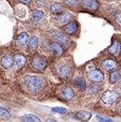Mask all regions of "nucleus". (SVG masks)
Instances as JSON below:
<instances>
[{
	"mask_svg": "<svg viewBox=\"0 0 121 122\" xmlns=\"http://www.w3.org/2000/svg\"><path fill=\"white\" fill-rule=\"evenodd\" d=\"M26 58L23 56V55H15L14 59H13V62L16 66L18 67H22L23 65H25L26 63Z\"/></svg>",
	"mask_w": 121,
	"mask_h": 122,
	"instance_id": "obj_18",
	"label": "nucleus"
},
{
	"mask_svg": "<svg viewBox=\"0 0 121 122\" xmlns=\"http://www.w3.org/2000/svg\"><path fill=\"white\" fill-rule=\"evenodd\" d=\"M19 2H22V3H24V4H29L31 2V0H18Z\"/></svg>",
	"mask_w": 121,
	"mask_h": 122,
	"instance_id": "obj_30",
	"label": "nucleus"
},
{
	"mask_svg": "<svg viewBox=\"0 0 121 122\" xmlns=\"http://www.w3.org/2000/svg\"><path fill=\"white\" fill-rule=\"evenodd\" d=\"M0 117L4 118V119H10V115L8 110L0 107Z\"/></svg>",
	"mask_w": 121,
	"mask_h": 122,
	"instance_id": "obj_24",
	"label": "nucleus"
},
{
	"mask_svg": "<svg viewBox=\"0 0 121 122\" xmlns=\"http://www.w3.org/2000/svg\"><path fill=\"white\" fill-rule=\"evenodd\" d=\"M117 113H118V114L121 116V105L118 107V108H117Z\"/></svg>",
	"mask_w": 121,
	"mask_h": 122,
	"instance_id": "obj_31",
	"label": "nucleus"
},
{
	"mask_svg": "<svg viewBox=\"0 0 121 122\" xmlns=\"http://www.w3.org/2000/svg\"><path fill=\"white\" fill-rule=\"evenodd\" d=\"M120 78V73L118 71H114L110 75V83H116Z\"/></svg>",
	"mask_w": 121,
	"mask_h": 122,
	"instance_id": "obj_23",
	"label": "nucleus"
},
{
	"mask_svg": "<svg viewBox=\"0 0 121 122\" xmlns=\"http://www.w3.org/2000/svg\"><path fill=\"white\" fill-rule=\"evenodd\" d=\"M49 51L55 56H60L63 53V47L58 42L57 43H52V44L49 45Z\"/></svg>",
	"mask_w": 121,
	"mask_h": 122,
	"instance_id": "obj_7",
	"label": "nucleus"
},
{
	"mask_svg": "<svg viewBox=\"0 0 121 122\" xmlns=\"http://www.w3.org/2000/svg\"><path fill=\"white\" fill-rule=\"evenodd\" d=\"M51 111L53 113H56V114H59V115H65L67 113V110L63 107H54L51 109Z\"/></svg>",
	"mask_w": 121,
	"mask_h": 122,
	"instance_id": "obj_25",
	"label": "nucleus"
},
{
	"mask_svg": "<svg viewBox=\"0 0 121 122\" xmlns=\"http://www.w3.org/2000/svg\"><path fill=\"white\" fill-rule=\"evenodd\" d=\"M62 30L67 34H74V33H76V31L78 30V25L75 21H73V22H70L67 25H65Z\"/></svg>",
	"mask_w": 121,
	"mask_h": 122,
	"instance_id": "obj_8",
	"label": "nucleus"
},
{
	"mask_svg": "<svg viewBox=\"0 0 121 122\" xmlns=\"http://www.w3.org/2000/svg\"><path fill=\"white\" fill-rule=\"evenodd\" d=\"M22 120L24 122H40L41 119L33 115H26L22 117Z\"/></svg>",
	"mask_w": 121,
	"mask_h": 122,
	"instance_id": "obj_21",
	"label": "nucleus"
},
{
	"mask_svg": "<svg viewBox=\"0 0 121 122\" xmlns=\"http://www.w3.org/2000/svg\"><path fill=\"white\" fill-rule=\"evenodd\" d=\"M13 64V60L11 59V57L10 55H4L2 60H1V65L5 68V69H9L12 66Z\"/></svg>",
	"mask_w": 121,
	"mask_h": 122,
	"instance_id": "obj_12",
	"label": "nucleus"
},
{
	"mask_svg": "<svg viewBox=\"0 0 121 122\" xmlns=\"http://www.w3.org/2000/svg\"><path fill=\"white\" fill-rule=\"evenodd\" d=\"M38 44H39V38L37 36H33L31 37L29 42V47H30V50H34L36 49V47L38 46Z\"/></svg>",
	"mask_w": 121,
	"mask_h": 122,
	"instance_id": "obj_20",
	"label": "nucleus"
},
{
	"mask_svg": "<svg viewBox=\"0 0 121 122\" xmlns=\"http://www.w3.org/2000/svg\"><path fill=\"white\" fill-rule=\"evenodd\" d=\"M24 85L30 93L36 95L43 90V88L45 86V81L40 77L27 76L24 79Z\"/></svg>",
	"mask_w": 121,
	"mask_h": 122,
	"instance_id": "obj_1",
	"label": "nucleus"
},
{
	"mask_svg": "<svg viewBox=\"0 0 121 122\" xmlns=\"http://www.w3.org/2000/svg\"><path fill=\"white\" fill-rule=\"evenodd\" d=\"M96 120L100 122H111L113 121L111 118L109 117H101V116H96Z\"/></svg>",
	"mask_w": 121,
	"mask_h": 122,
	"instance_id": "obj_28",
	"label": "nucleus"
},
{
	"mask_svg": "<svg viewBox=\"0 0 121 122\" xmlns=\"http://www.w3.org/2000/svg\"><path fill=\"white\" fill-rule=\"evenodd\" d=\"M50 11L52 14L54 15H59L60 13H61L62 11V8H61V5L58 4V3H54L50 6Z\"/></svg>",
	"mask_w": 121,
	"mask_h": 122,
	"instance_id": "obj_19",
	"label": "nucleus"
},
{
	"mask_svg": "<svg viewBox=\"0 0 121 122\" xmlns=\"http://www.w3.org/2000/svg\"><path fill=\"white\" fill-rule=\"evenodd\" d=\"M64 5L69 6V7H76L78 6V2L76 0H64Z\"/></svg>",
	"mask_w": 121,
	"mask_h": 122,
	"instance_id": "obj_26",
	"label": "nucleus"
},
{
	"mask_svg": "<svg viewBox=\"0 0 121 122\" xmlns=\"http://www.w3.org/2000/svg\"><path fill=\"white\" fill-rule=\"evenodd\" d=\"M58 75L61 79H68L71 76V67L67 64H62L58 67Z\"/></svg>",
	"mask_w": 121,
	"mask_h": 122,
	"instance_id": "obj_6",
	"label": "nucleus"
},
{
	"mask_svg": "<svg viewBox=\"0 0 121 122\" xmlns=\"http://www.w3.org/2000/svg\"><path fill=\"white\" fill-rule=\"evenodd\" d=\"M61 97L66 100H70L74 97V91L70 87H64L61 90Z\"/></svg>",
	"mask_w": 121,
	"mask_h": 122,
	"instance_id": "obj_16",
	"label": "nucleus"
},
{
	"mask_svg": "<svg viewBox=\"0 0 121 122\" xmlns=\"http://www.w3.org/2000/svg\"><path fill=\"white\" fill-rule=\"evenodd\" d=\"M46 121H56V120H55L54 118H53V119H52V118H49V119H47Z\"/></svg>",
	"mask_w": 121,
	"mask_h": 122,
	"instance_id": "obj_32",
	"label": "nucleus"
},
{
	"mask_svg": "<svg viewBox=\"0 0 121 122\" xmlns=\"http://www.w3.org/2000/svg\"><path fill=\"white\" fill-rule=\"evenodd\" d=\"M74 85H75L79 90H81V91L85 90V87H86L84 80H83L82 78H81V77L75 79V81H74Z\"/></svg>",
	"mask_w": 121,
	"mask_h": 122,
	"instance_id": "obj_17",
	"label": "nucleus"
},
{
	"mask_svg": "<svg viewBox=\"0 0 121 122\" xmlns=\"http://www.w3.org/2000/svg\"><path fill=\"white\" fill-rule=\"evenodd\" d=\"M82 6L91 10H96L98 7V3L96 0H82Z\"/></svg>",
	"mask_w": 121,
	"mask_h": 122,
	"instance_id": "obj_9",
	"label": "nucleus"
},
{
	"mask_svg": "<svg viewBox=\"0 0 121 122\" xmlns=\"http://www.w3.org/2000/svg\"><path fill=\"white\" fill-rule=\"evenodd\" d=\"M108 51L115 56H118L120 53V44L117 41L114 42V44L108 48Z\"/></svg>",
	"mask_w": 121,
	"mask_h": 122,
	"instance_id": "obj_15",
	"label": "nucleus"
},
{
	"mask_svg": "<svg viewBox=\"0 0 121 122\" xmlns=\"http://www.w3.org/2000/svg\"><path fill=\"white\" fill-rule=\"evenodd\" d=\"M118 97H119V95H118L116 92L107 91L102 95L101 99H102V101H103L104 103H106V104H109V105H110V104L115 103V102L118 99Z\"/></svg>",
	"mask_w": 121,
	"mask_h": 122,
	"instance_id": "obj_2",
	"label": "nucleus"
},
{
	"mask_svg": "<svg viewBox=\"0 0 121 122\" xmlns=\"http://www.w3.org/2000/svg\"><path fill=\"white\" fill-rule=\"evenodd\" d=\"M116 22L121 27V13H118L117 15H116Z\"/></svg>",
	"mask_w": 121,
	"mask_h": 122,
	"instance_id": "obj_29",
	"label": "nucleus"
},
{
	"mask_svg": "<svg viewBox=\"0 0 121 122\" xmlns=\"http://www.w3.org/2000/svg\"><path fill=\"white\" fill-rule=\"evenodd\" d=\"M92 117V114L89 112H86V111H80L78 112L76 115H75V117L79 120H81V121H87L89 120Z\"/></svg>",
	"mask_w": 121,
	"mask_h": 122,
	"instance_id": "obj_11",
	"label": "nucleus"
},
{
	"mask_svg": "<svg viewBox=\"0 0 121 122\" xmlns=\"http://www.w3.org/2000/svg\"><path fill=\"white\" fill-rule=\"evenodd\" d=\"M118 86H119V88H121V81H119V84H118Z\"/></svg>",
	"mask_w": 121,
	"mask_h": 122,
	"instance_id": "obj_33",
	"label": "nucleus"
},
{
	"mask_svg": "<svg viewBox=\"0 0 121 122\" xmlns=\"http://www.w3.org/2000/svg\"><path fill=\"white\" fill-rule=\"evenodd\" d=\"M87 78L90 80L91 81H94V82H100L103 81V73L100 71V70H97V69H93L89 71L87 73Z\"/></svg>",
	"mask_w": 121,
	"mask_h": 122,
	"instance_id": "obj_4",
	"label": "nucleus"
},
{
	"mask_svg": "<svg viewBox=\"0 0 121 122\" xmlns=\"http://www.w3.org/2000/svg\"><path fill=\"white\" fill-rule=\"evenodd\" d=\"M46 65H47V63H46L45 59L42 56H36L32 61L33 68L38 70V71H43L46 67Z\"/></svg>",
	"mask_w": 121,
	"mask_h": 122,
	"instance_id": "obj_5",
	"label": "nucleus"
},
{
	"mask_svg": "<svg viewBox=\"0 0 121 122\" xmlns=\"http://www.w3.org/2000/svg\"><path fill=\"white\" fill-rule=\"evenodd\" d=\"M88 93L89 94H95V93H96L97 90H98V88H97V86L96 85H95V84H91L90 86L88 87Z\"/></svg>",
	"mask_w": 121,
	"mask_h": 122,
	"instance_id": "obj_27",
	"label": "nucleus"
},
{
	"mask_svg": "<svg viewBox=\"0 0 121 122\" xmlns=\"http://www.w3.org/2000/svg\"><path fill=\"white\" fill-rule=\"evenodd\" d=\"M44 17V12L42 10H34L31 11V15H30V18L33 22H39L43 19Z\"/></svg>",
	"mask_w": 121,
	"mask_h": 122,
	"instance_id": "obj_14",
	"label": "nucleus"
},
{
	"mask_svg": "<svg viewBox=\"0 0 121 122\" xmlns=\"http://www.w3.org/2000/svg\"><path fill=\"white\" fill-rule=\"evenodd\" d=\"M50 34L53 38V40H55L56 42H58L60 45H64V46H67L69 44V39L68 37H66L65 34H63L62 32L58 30H51L50 31Z\"/></svg>",
	"mask_w": 121,
	"mask_h": 122,
	"instance_id": "obj_3",
	"label": "nucleus"
},
{
	"mask_svg": "<svg viewBox=\"0 0 121 122\" xmlns=\"http://www.w3.org/2000/svg\"><path fill=\"white\" fill-rule=\"evenodd\" d=\"M101 65H102V67H103L105 70H108V71H109V70H114V69H116V66H117L116 62L115 61H113V60H105L104 61H102Z\"/></svg>",
	"mask_w": 121,
	"mask_h": 122,
	"instance_id": "obj_13",
	"label": "nucleus"
},
{
	"mask_svg": "<svg viewBox=\"0 0 121 122\" xmlns=\"http://www.w3.org/2000/svg\"><path fill=\"white\" fill-rule=\"evenodd\" d=\"M28 41H29V35H28V33L22 32L21 34L18 35V37L16 39V45L18 46H26V44L28 43Z\"/></svg>",
	"mask_w": 121,
	"mask_h": 122,
	"instance_id": "obj_10",
	"label": "nucleus"
},
{
	"mask_svg": "<svg viewBox=\"0 0 121 122\" xmlns=\"http://www.w3.org/2000/svg\"><path fill=\"white\" fill-rule=\"evenodd\" d=\"M70 19H71V14L69 12H65L59 17V22L60 24H66L70 21Z\"/></svg>",
	"mask_w": 121,
	"mask_h": 122,
	"instance_id": "obj_22",
	"label": "nucleus"
}]
</instances>
